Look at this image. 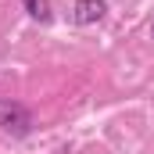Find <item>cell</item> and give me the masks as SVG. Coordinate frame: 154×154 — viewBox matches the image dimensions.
Returning <instances> with one entry per match:
<instances>
[{
	"instance_id": "obj_4",
	"label": "cell",
	"mask_w": 154,
	"mask_h": 154,
	"mask_svg": "<svg viewBox=\"0 0 154 154\" xmlns=\"http://www.w3.org/2000/svg\"><path fill=\"white\" fill-rule=\"evenodd\" d=\"M151 39H154V22H151Z\"/></svg>"
},
{
	"instance_id": "obj_2",
	"label": "cell",
	"mask_w": 154,
	"mask_h": 154,
	"mask_svg": "<svg viewBox=\"0 0 154 154\" xmlns=\"http://www.w3.org/2000/svg\"><path fill=\"white\" fill-rule=\"evenodd\" d=\"M104 14H108V0H75L72 22L75 25H97Z\"/></svg>"
},
{
	"instance_id": "obj_3",
	"label": "cell",
	"mask_w": 154,
	"mask_h": 154,
	"mask_svg": "<svg viewBox=\"0 0 154 154\" xmlns=\"http://www.w3.org/2000/svg\"><path fill=\"white\" fill-rule=\"evenodd\" d=\"M22 7L29 11V18H36L39 25H47V22L54 18V11H50V0H22Z\"/></svg>"
},
{
	"instance_id": "obj_1",
	"label": "cell",
	"mask_w": 154,
	"mask_h": 154,
	"mask_svg": "<svg viewBox=\"0 0 154 154\" xmlns=\"http://www.w3.org/2000/svg\"><path fill=\"white\" fill-rule=\"evenodd\" d=\"M32 111L18 100H0V133L7 136H29L32 133Z\"/></svg>"
}]
</instances>
